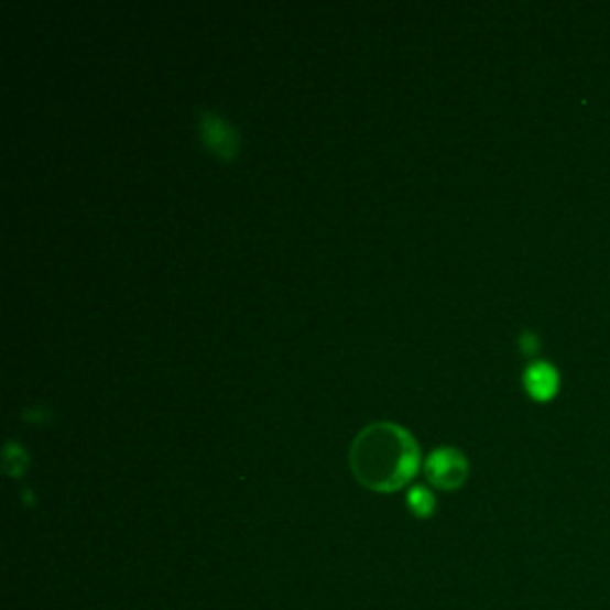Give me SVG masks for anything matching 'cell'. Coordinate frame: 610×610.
Returning <instances> with one entry per match:
<instances>
[{"label":"cell","instance_id":"52a82bcc","mask_svg":"<svg viewBox=\"0 0 610 610\" xmlns=\"http://www.w3.org/2000/svg\"><path fill=\"white\" fill-rule=\"evenodd\" d=\"M520 351L525 356H534L536 351H540V339H536L532 331H525L520 337Z\"/></svg>","mask_w":610,"mask_h":610},{"label":"cell","instance_id":"5b68a950","mask_svg":"<svg viewBox=\"0 0 610 610\" xmlns=\"http://www.w3.org/2000/svg\"><path fill=\"white\" fill-rule=\"evenodd\" d=\"M409 508L417 518H429L434 513V508H437V501H434L427 487H413L409 493Z\"/></svg>","mask_w":610,"mask_h":610},{"label":"cell","instance_id":"8992f818","mask_svg":"<svg viewBox=\"0 0 610 610\" xmlns=\"http://www.w3.org/2000/svg\"><path fill=\"white\" fill-rule=\"evenodd\" d=\"M26 451L20 446V444H14V442H8L6 446V456H3V468L10 477H20L26 468Z\"/></svg>","mask_w":610,"mask_h":610},{"label":"cell","instance_id":"6da1fadb","mask_svg":"<svg viewBox=\"0 0 610 610\" xmlns=\"http://www.w3.org/2000/svg\"><path fill=\"white\" fill-rule=\"evenodd\" d=\"M348 462L362 487L394 493L415 477L420 446L413 434L396 423H372L356 434Z\"/></svg>","mask_w":610,"mask_h":610},{"label":"cell","instance_id":"7a4b0ae2","mask_svg":"<svg viewBox=\"0 0 610 610\" xmlns=\"http://www.w3.org/2000/svg\"><path fill=\"white\" fill-rule=\"evenodd\" d=\"M468 472H470L468 458H465V454L454 446L434 448L425 462V475L429 479V484L444 491L460 489L465 484V479H468Z\"/></svg>","mask_w":610,"mask_h":610},{"label":"cell","instance_id":"277c9868","mask_svg":"<svg viewBox=\"0 0 610 610\" xmlns=\"http://www.w3.org/2000/svg\"><path fill=\"white\" fill-rule=\"evenodd\" d=\"M522 382H525L527 394L534 401H551L558 394V384L560 377L558 370L554 366H548V362H532V366L522 374Z\"/></svg>","mask_w":610,"mask_h":610},{"label":"cell","instance_id":"3957f363","mask_svg":"<svg viewBox=\"0 0 610 610\" xmlns=\"http://www.w3.org/2000/svg\"><path fill=\"white\" fill-rule=\"evenodd\" d=\"M198 137L203 141V146H206L217 160H222V163L237 160L241 151V137L237 129L215 112H198Z\"/></svg>","mask_w":610,"mask_h":610}]
</instances>
